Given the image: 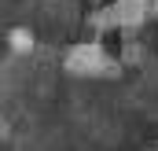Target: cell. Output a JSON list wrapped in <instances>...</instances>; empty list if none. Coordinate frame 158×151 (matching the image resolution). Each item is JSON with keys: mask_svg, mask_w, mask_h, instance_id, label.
I'll list each match as a JSON object with an SVG mask.
<instances>
[{"mask_svg": "<svg viewBox=\"0 0 158 151\" xmlns=\"http://www.w3.org/2000/svg\"><path fill=\"white\" fill-rule=\"evenodd\" d=\"M7 48H11L15 55H26V52H33V33H30V30H22V26H15V30L7 33Z\"/></svg>", "mask_w": 158, "mask_h": 151, "instance_id": "cell-1", "label": "cell"}]
</instances>
